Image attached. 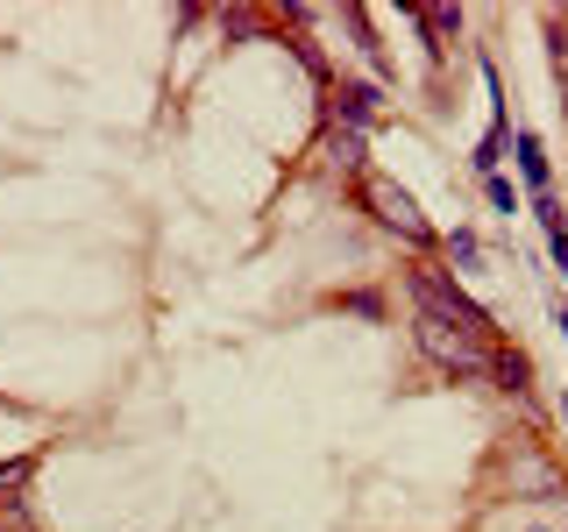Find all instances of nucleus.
<instances>
[{
	"mask_svg": "<svg viewBox=\"0 0 568 532\" xmlns=\"http://www.w3.org/2000/svg\"><path fill=\"white\" fill-rule=\"evenodd\" d=\"M327 171H341V178L363 171V128H341L334 121V135H327Z\"/></svg>",
	"mask_w": 568,
	"mask_h": 532,
	"instance_id": "obj_6",
	"label": "nucleus"
},
{
	"mask_svg": "<svg viewBox=\"0 0 568 532\" xmlns=\"http://www.w3.org/2000/svg\"><path fill=\"white\" fill-rule=\"evenodd\" d=\"M349 313H363V319H384V298L377 292H355V298H341Z\"/></svg>",
	"mask_w": 568,
	"mask_h": 532,
	"instance_id": "obj_14",
	"label": "nucleus"
},
{
	"mask_svg": "<svg viewBox=\"0 0 568 532\" xmlns=\"http://www.w3.org/2000/svg\"><path fill=\"white\" fill-rule=\"evenodd\" d=\"M327 114L341 121V128H370V114H377V86H363V79H341V86H327Z\"/></svg>",
	"mask_w": 568,
	"mask_h": 532,
	"instance_id": "obj_4",
	"label": "nucleus"
},
{
	"mask_svg": "<svg viewBox=\"0 0 568 532\" xmlns=\"http://www.w3.org/2000/svg\"><path fill=\"white\" fill-rule=\"evenodd\" d=\"M512 149H519V178H526V185L547 200V178H555V163H547V143H541L533 128H519V135H512Z\"/></svg>",
	"mask_w": 568,
	"mask_h": 532,
	"instance_id": "obj_5",
	"label": "nucleus"
},
{
	"mask_svg": "<svg viewBox=\"0 0 568 532\" xmlns=\"http://www.w3.org/2000/svg\"><path fill=\"white\" fill-rule=\"evenodd\" d=\"M484 192H490L498 213H519V185H512V178H484Z\"/></svg>",
	"mask_w": 568,
	"mask_h": 532,
	"instance_id": "obj_13",
	"label": "nucleus"
},
{
	"mask_svg": "<svg viewBox=\"0 0 568 532\" xmlns=\"http://www.w3.org/2000/svg\"><path fill=\"white\" fill-rule=\"evenodd\" d=\"M412 341H420V355L433 362V370L462 376V384H476V376L498 370V348L476 341V333H462V327H447V319H433V313L412 319Z\"/></svg>",
	"mask_w": 568,
	"mask_h": 532,
	"instance_id": "obj_1",
	"label": "nucleus"
},
{
	"mask_svg": "<svg viewBox=\"0 0 568 532\" xmlns=\"http://www.w3.org/2000/svg\"><path fill=\"white\" fill-rule=\"evenodd\" d=\"M412 298H420V313H433V319H447V327H462V333H476V341L498 348V319H490V306H476L447 270L420 263V270H412Z\"/></svg>",
	"mask_w": 568,
	"mask_h": 532,
	"instance_id": "obj_2",
	"label": "nucleus"
},
{
	"mask_svg": "<svg viewBox=\"0 0 568 532\" xmlns=\"http://www.w3.org/2000/svg\"><path fill=\"white\" fill-rule=\"evenodd\" d=\"M490 376H498V390H512V398H519V390L533 384V362H526V348H504V341H498V370H490Z\"/></svg>",
	"mask_w": 568,
	"mask_h": 532,
	"instance_id": "obj_8",
	"label": "nucleus"
},
{
	"mask_svg": "<svg viewBox=\"0 0 568 532\" xmlns=\"http://www.w3.org/2000/svg\"><path fill=\"white\" fill-rule=\"evenodd\" d=\"M547 57H555V71H561V86H568V14L555 8L547 14Z\"/></svg>",
	"mask_w": 568,
	"mask_h": 532,
	"instance_id": "obj_11",
	"label": "nucleus"
},
{
	"mask_svg": "<svg viewBox=\"0 0 568 532\" xmlns=\"http://www.w3.org/2000/svg\"><path fill=\"white\" fill-rule=\"evenodd\" d=\"M533 220H541V235H547L555 270H568V220H561V206H555V200H533Z\"/></svg>",
	"mask_w": 568,
	"mask_h": 532,
	"instance_id": "obj_7",
	"label": "nucleus"
},
{
	"mask_svg": "<svg viewBox=\"0 0 568 532\" xmlns=\"http://www.w3.org/2000/svg\"><path fill=\"white\" fill-rule=\"evenodd\" d=\"M363 206L377 213V227H391L398 241H412V249H433V227H427V213H420V200L412 192H398L391 178H363Z\"/></svg>",
	"mask_w": 568,
	"mask_h": 532,
	"instance_id": "obj_3",
	"label": "nucleus"
},
{
	"mask_svg": "<svg viewBox=\"0 0 568 532\" xmlns=\"http://www.w3.org/2000/svg\"><path fill=\"white\" fill-rule=\"evenodd\" d=\"M420 29L433 36V50H447L462 36V8H420Z\"/></svg>",
	"mask_w": 568,
	"mask_h": 532,
	"instance_id": "obj_9",
	"label": "nucleus"
},
{
	"mask_svg": "<svg viewBox=\"0 0 568 532\" xmlns=\"http://www.w3.org/2000/svg\"><path fill=\"white\" fill-rule=\"evenodd\" d=\"M29 476H36V454H14V462L0 468V519H8V511H14V490H22Z\"/></svg>",
	"mask_w": 568,
	"mask_h": 532,
	"instance_id": "obj_10",
	"label": "nucleus"
},
{
	"mask_svg": "<svg viewBox=\"0 0 568 532\" xmlns=\"http://www.w3.org/2000/svg\"><path fill=\"white\" fill-rule=\"evenodd\" d=\"M555 327H561V333H568V306H561V313H555Z\"/></svg>",
	"mask_w": 568,
	"mask_h": 532,
	"instance_id": "obj_15",
	"label": "nucleus"
},
{
	"mask_svg": "<svg viewBox=\"0 0 568 532\" xmlns=\"http://www.w3.org/2000/svg\"><path fill=\"white\" fill-rule=\"evenodd\" d=\"M441 249H447V256H455V263H476V256H484V241H476V235H469V227H455V235H447V241H441Z\"/></svg>",
	"mask_w": 568,
	"mask_h": 532,
	"instance_id": "obj_12",
	"label": "nucleus"
},
{
	"mask_svg": "<svg viewBox=\"0 0 568 532\" xmlns=\"http://www.w3.org/2000/svg\"><path fill=\"white\" fill-rule=\"evenodd\" d=\"M561 426H568V398H561Z\"/></svg>",
	"mask_w": 568,
	"mask_h": 532,
	"instance_id": "obj_16",
	"label": "nucleus"
}]
</instances>
